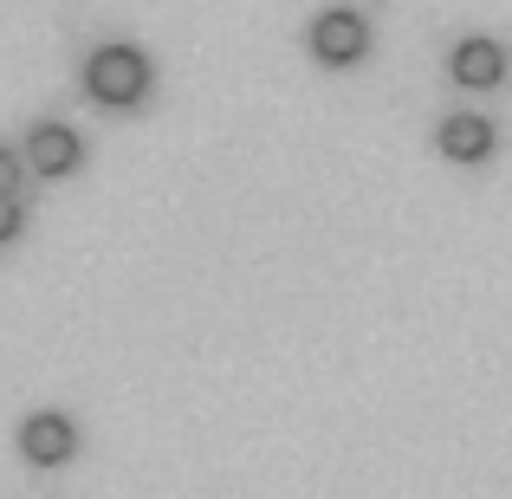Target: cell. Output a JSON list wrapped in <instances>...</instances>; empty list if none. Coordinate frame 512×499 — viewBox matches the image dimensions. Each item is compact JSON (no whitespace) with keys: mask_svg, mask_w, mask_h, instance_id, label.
<instances>
[{"mask_svg":"<svg viewBox=\"0 0 512 499\" xmlns=\"http://www.w3.org/2000/svg\"><path fill=\"white\" fill-rule=\"evenodd\" d=\"M85 91L98 104H111V111H130V104H143V91H150V59H143L137 46H98L85 65Z\"/></svg>","mask_w":512,"mask_h":499,"instance_id":"cell-1","label":"cell"},{"mask_svg":"<svg viewBox=\"0 0 512 499\" xmlns=\"http://www.w3.org/2000/svg\"><path fill=\"white\" fill-rule=\"evenodd\" d=\"M312 52H318L325 65H357L363 52H370V20H363V13H350V7L318 13V26H312Z\"/></svg>","mask_w":512,"mask_h":499,"instance_id":"cell-2","label":"cell"},{"mask_svg":"<svg viewBox=\"0 0 512 499\" xmlns=\"http://www.w3.org/2000/svg\"><path fill=\"white\" fill-rule=\"evenodd\" d=\"M72 448H78V428L65 422V415H26L20 422V454L33 467H59V461H72Z\"/></svg>","mask_w":512,"mask_h":499,"instance_id":"cell-3","label":"cell"},{"mask_svg":"<svg viewBox=\"0 0 512 499\" xmlns=\"http://www.w3.org/2000/svg\"><path fill=\"white\" fill-rule=\"evenodd\" d=\"M26 163H33L39 175H72L78 163H85V143H78L65 124H39L33 137H26Z\"/></svg>","mask_w":512,"mask_h":499,"instance_id":"cell-4","label":"cell"},{"mask_svg":"<svg viewBox=\"0 0 512 499\" xmlns=\"http://www.w3.org/2000/svg\"><path fill=\"white\" fill-rule=\"evenodd\" d=\"M448 65H454V78H461V85L487 91V85H500V78H506V46H493V39H461Z\"/></svg>","mask_w":512,"mask_h":499,"instance_id":"cell-5","label":"cell"},{"mask_svg":"<svg viewBox=\"0 0 512 499\" xmlns=\"http://www.w3.org/2000/svg\"><path fill=\"white\" fill-rule=\"evenodd\" d=\"M441 156H454V163H487L493 124L487 117H448V124H441Z\"/></svg>","mask_w":512,"mask_h":499,"instance_id":"cell-6","label":"cell"},{"mask_svg":"<svg viewBox=\"0 0 512 499\" xmlns=\"http://www.w3.org/2000/svg\"><path fill=\"white\" fill-rule=\"evenodd\" d=\"M20 227H26L20 201H0V247H7V240H20Z\"/></svg>","mask_w":512,"mask_h":499,"instance_id":"cell-7","label":"cell"},{"mask_svg":"<svg viewBox=\"0 0 512 499\" xmlns=\"http://www.w3.org/2000/svg\"><path fill=\"white\" fill-rule=\"evenodd\" d=\"M13 188H20V156L0 150V201H13Z\"/></svg>","mask_w":512,"mask_h":499,"instance_id":"cell-8","label":"cell"}]
</instances>
